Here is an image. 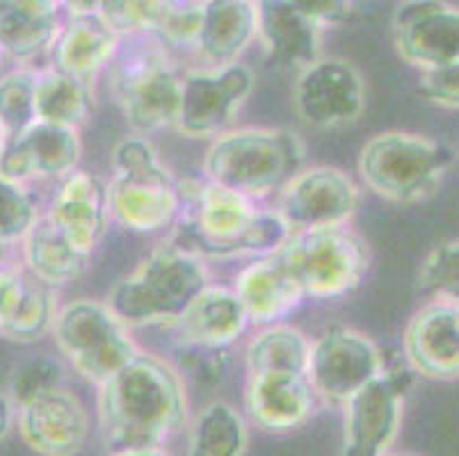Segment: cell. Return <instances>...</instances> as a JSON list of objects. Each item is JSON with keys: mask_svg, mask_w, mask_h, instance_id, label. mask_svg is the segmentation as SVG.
<instances>
[{"mask_svg": "<svg viewBox=\"0 0 459 456\" xmlns=\"http://www.w3.org/2000/svg\"><path fill=\"white\" fill-rule=\"evenodd\" d=\"M186 422L187 392L181 370L156 354L140 351L99 386V426L112 452L165 447Z\"/></svg>", "mask_w": 459, "mask_h": 456, "instance_id": "obj_1", "label": "cell"}, {"mask_svg": "<svg viewBox=\"0 0 459 456\" xmlns=\"http://www.w3.org/2000/svg\"><path fill=\"white\" fill-rule=\"evenodd\" d=\"M178 192L181 212L167 242L206 262L270 256L290 236L277 212L208 178L178 181Z\"/></svg>", "mask_w": 459, "mask_h": 456, "instance_id": "obj_2", "label": "cell"}, {"mask_svg": "<svg viewBox=\"0 0 459 456\" xmlns=\"http://www.w3.org/2000/svg\"><path fill=\"white\" fill-rule=\"evenodd\" d=\"M304 153L299 135L288 128H229L208 144L204 178L258 203L302 169Z\"/></svg>", "mask_w": 459, "mask_h": 456, "instance_id": "obj_3", "label": "cell"}, {"mask_svg": "<svg viewBox=\"0 0 459 456\" xmlns=\"http://www.w3.org/2000/svg\"><path fill=\"white\" fill-rule=\"evenodd\" d=\"M211 286L206 261L165 242L108 292L106 304L128 326H172Z\"/></svg>", "mask_w": 459, "mask_h": 456, "instance_id": "obj_4", "label": "cell"}, {"mask_svg": "<svg viewBox=\"0 0 459 456\" xmlns=\"http://www.w3.org/2000/svg\"><path fill=\"white\" fill-rule=\"evenodd\" d=\"M108 190L112 221L131 233L152 236L172 228L181 212L177 176L147 135L133 133L117 142Z\"/></svg>", "mask_w": 459, "mask_h": 456, "instance_id": "obj_5", "label": "cell"}, {"mask_svg": "<svg viewBox=\"0 0 459 456\" xmlns=\"http://www.w3.org/2000/svg\"><path fill=\"white\" fill-rule=\"evenodd\" d=\"M183 69L172 50L152 37L124 39L110 65V91L137 135L174 128L181 108Z\"/></svg>", "mask_w": 459, "mask_h": 456, "instance_id": "obj_6", "label": "cell"}, {"mask_svg": "<svg viewBox=\"0 0 459 456\" xmlns=\"http://www.w3.org/2000/svg\"><path fill=\"white\" fill-rule=\"evenodd\" d=\"M455 153L441 142L404 131L370 137L359 153V176L379 199L419 203L437 192Z\"/></svg>", "mask_w": 459, "mask_h": 456, "instance_id": "obj_7", "label": "cell"}, {"mask_svg": "<svg viewBox=\"0 0 459 456\" xmlns=\"http://www.w3.org/2000/svg\"><path fill=\"white\" fill-rule=\"evenodd\" d=\"M51 333L66 363L96 388L142 351L133 340L131 326L99 299L66 301Z\"/></svg>", "mask_w": 459, "mask_h": 456, "instance_id": "obj_8", "label": "cell"}, {"mask_svg": "<svg viewBox=\"0 0 459 456\" xmlns=\"http://www.w3.org/2000/svg\"><path fill=\"white\" fill-rule=\"evenodd\" d=\"M277 254L311 299H336L352 292L373 261L366 237L348 226L290 233Z\"/></svg>", "mask_w": 459, "mask_h": 456, "instance_id": "obj_9", "label": "cell"}, {"mask_svg": "<svg viewBox=\"0 0 459 456\" xmlns=\"http://www.w3.org/2000/svg\"><path fill=\"white\" fill-rule=\"evenodd\" d=\"M254 87L256 73L243 62L183 71L181 108L174 128L190 140L222 135L243 110Z\"/></svg>", "mask_w": 459, "mask_h": 456, "instance_id": "obj_10", "label": "cell"}, {"mask_svg": "<svg viewBox=\"0 0 459 456\" xmlns=\"http://www.w3.org/2000/svg\"><path fill=\"white\" fill-rule=\"evenodd\" d=\"M411 367H384L345 401L343 456H386L403 426Z\"/></svg>", "mask_w": 459, "mask_h": 456, "instance_id": "obj_11", "label": "cell"}, {"mask_svg": "<svg viewBox=\"0 0 459 456\" xmlns=\"http://www.w3.org/2000/svg\"><path fill=\"white\" fill-rule=\"evenodd\" d=\"M361 206V190L352 176L329 165L302 167L277 192L274 212L290 233L348 226Z\"/></svg>", "mask_w": 459, "mask_h": 456, "instance_id": "obj_12", "label": "cell"}, {"mask_svg": "<svg viewBox=\"0 0 459 456\" xmlns=\"http://www.w3.org/2000/svg\"><path fill=\"white\" fill-rule=\"evenodd\" d=\"M386 367L384 354L366 333L332 326L311 342L307 376L325 404L343 407L357 391Z\"/></svg>", "mask_w": 459, "mask_h": 456, "instance_id": "obj_13", "label": "cell"}, {"mask_svg": "<svg viewBox=\"0 0 459 456\" xmlns=\"http://www.w3.org/2000/svg\"><path fill=\"white\" fill-rule=\"evenodd\" d=\"M293 108L299 119L318 131L357 124L366 110V82L343 57H318L298 73Z\"/></svg>", "mask_w": 459, "mask_h": 456, "instance_id": "obj_14", "label": "cell"}, {"mask_svg": "<svg viewBox=\"0 0 459 456\" xmlns=\"http://www.w3.org/2000/svg\"><path fill=\"white\" fill-rule=\"evenodd\" d=\"M82 142L78 128L35 121L26 131L7 137L0 156V174L30 187L32 183L57 181L78 169Z\"/></svg>", "mask_w": 459, "mask_h": 456, "instance_id": "obj_15", "label": "cell"}, {"mask_svg": "<svg viewBox=\"0 0 459 456\" xmlns=\"http://www.w3.org/2000/svg\"><path fill=\"white\" fill-rule=\"evenodd\" d=\"M398 56L420 71L459 62V7L441 0H404L394 16Z\"/></svg>", "mask_w": 459, "mask_h": 456, "instance_id": "obj_16", "label": "cell"}, {"mask_svg": "<svg viewBox=\"0 0 459 456\" xmlns=\"http://www.w3.org/2000/svg\"><path fill=\"white\" fill-rule=\"evenodd\" d=\"M21 441L41 456H76L90 438V413L76 392L53 388L16 409Z\"/></svg>", "mask_w": 459, "mask_h": 456, "instance_id": "obj_17", "label": "cell"}, {"mask_svg": "<svg viewBox=\"0 0 459 456\" xmlns=\"http://www.w3.org/2000/svg\"><path fill=\"white\" fill-rule=\"evenodd\" d=\"M44 217L85 254H94L112 221L108 181L76 169L57 183Z\"/></svg>", "mask_w": 459, "mask_h": 456, "instance_id": "obj_18", "label": "cell"}, {"mask_svg": "<svg viewBox=\"0 0 459 456\" xmlns=\"http://www.w3.org/2000/svg\"><path fill=\"white\" fill-rule=\"evenodd\" d=\"M403 354L414 374L434 382L459 379V304L420 306L404 326Z\"/></svg>", "mask_w": 459, "mask_h": 456, "instance_id": "obj_19", "label": "cell"}, {"mask_svg": "<svg viewBox=\"0 0 459 456\" xmlns=\"http://www.w3.org/2000/svg\"><path fill=\"white\" fill-rule=\"evenodd\" d=\"M318 397L304 372L247 374L245 411L252 425L270 434L293 432L316 413Z\"/></svg>", "mask_w": 459, "mask_h": 456, "instance_id": "obj_20", "label": "cell"}, {"mask_svg": "<svg viewBox=\"0 0 459 456\" xmlns=\"http://www.w3.org/2000/svg\"><path fill=\"white\" fill-rule=\"evenodd\" d=\"M256 39L273 69L299 73L320 57L323 28L290 0H256Z\"/></svg>", "mask_w": 459, "mask_h": 456, "instance_id": "obj_21", "label": "cell"}, {"mask_svg": "<svg viewBox=\"0 0 459 456\" xmlns=\"http://www.w3.org/2000/svg\"><path fill=\"white\" fill-rule=\"evenodd\" d=\"M231 288L247 313L249 324L256 326L283 320L307 299L299 281L277 251L254 258V262L238 271Z\"/></svg>", "mask_w": 459, "mask_h": 456, "instance_id": "obj_22", "label": "cell"}, {"mask_svg": "<svg viewBox=\"0 0 459 456\" xmlns=\"http://www.w3.org/2000/svg\"><path fill=\"white\" fill-rule=\"evenodd\" d=\"M249 326L247 313L233 288L208 286L172 324L183 347L227 349Z\"/></svg>", "mask_w": 459, "mask_h": 456, "instance_id": "obj_23", "label": "cell"}, {"mask_svg": "<svg viewBox=\"0 0 459 456\" xmlns=\"http://www.w3.org/2000/svg\"><path fill=\"white\" fill-rule=\"evenodd\" d=\"M65 21L57 0H0V50L7 60L32 66L51 53Z\"/></svg>", "mask_w": 459, "mask_h": 456, "instance_id": "obj_24", "label": "cell"}, {"mask_svg": "<svg viewBox=\"0 0 459 456\" xmlns=\"http://www.w3.org/2000/svg\"><path fill=\"white\" fill-rule=\"evenodd\" d=\"M256 39V0H202L195 50L208 66L240 62Z\"/></svg>", "mask_w": 459, "mask_h": 456, "instance_id": "obj_25", "label": "cell"}, {"mask_svg": "<svg viewBox=\"0 0 459 456\" xmlns=\"http://www.w3.org/2000/svg\"><path fill=\"white\" fill-rule=\"evenodd\" d=\"M119 48L122 39L103 23L101 16H71L62 25L48 56L57 71L94 82L96 75L110 69Z\"/></svg>", "mask_w": 459, "mask_h": 456, "instance_id": "obj_26", "label": "cell"}, {"mask_svg": "<svg viewBox=\"0 0 459 456\" xmlns=\"http://www.w3.org/2000/svg\"><path fill=\"white\" fill-rule=\"evenodd\" d=\"M19 254L23 270L35 281L44 283L53 290L81 279L91 262V254L78 249L44 215L37 219V224L26 233V237L19 242Z\"/></svg>", "mask_w": 459, "mask_h": 456, "instance_id": "obj_27", "label": "cell"}, {"mask_svg": "<svg viewBox=\"0 0 459 456\" xmlns=\"http://www.w3.org/2000/svg\"><path fill=\"white\" fill-rule=\"evenodd\" d=\"M91 82L76 75L57 71L56 66H41L35 78V115L37 121L53 125L78 128L91 115Z\"/></svg>", "mask_w": 459, "mask_h": 456, "instance_id": "obj_28", "label": "cell"}, {"mask_svg": "<svg viewBox=\"0 0 459 456\" xmlns=\"http://www.w3.org/2000/svg\"><path fill=\"white\" fill-rule=\"evenodd\" d=\"M247 445V420L229 401L206 404L187 426L186 456H245Z\"/></svg>", "mask_w": 459, "mask_h": 456, "instance_id": "obj_29", "label": "cell"}, {"mask_svg": "<svg viewBox=\"0 0 459 456\" xmlns=\"http://www.w3.org/2000/svg\"><path fill=\"white\" fill-rule=\"evenodd\" d=\"M311 340L293 324L263 326L245 347L247 374L256 372H304L307 374Z\"/></svg>", "mask_w": 459, "mask_h": 456, "instance_id": "obj_30", "label": "cell"}, {"mask_svg": "<svg viewBox=\"0 0 459 456\" xmlns=\"http://www.w3.org/2000/svg\"><path fill=\"white\" fill-rule=\"evenodd\" d=\"M177 0H101L99 16L119 39H158Z\"/></svg>", "mask_w": 459, "mask_h": 456, "instance_id": "obj_31", "label": "cell"}, {"mask_svg": "<svg viewBox=\"0 0 459 456\" xmlns=\"http://www.w3.org/2000/svg\"><path fill=\"white\" fill-rule=\"evenodd\" d=\"M35 66H14L0 73V128L5 137L26 131L35 115Z\"/></svg>", "mask_w": 459, "mask_h": 456, "instance_id": "obj_32", "label": "cell"}, {"mask_svg": "<svg viewBox=\"0 0 459 456\" xmlns=\"http://www.w3.org/2000/svg\"><path fill=\"white\" fill-rule=\"evenodd\" d=\"M57 311H60L57 292L32 279V286L28 290L26 301H23V306H21L14 322L7 326V331L3 333V338L10 342H19V345L39 342L41 338H46L53 331Z\"/></svg>", "mask_w": 459, "mask_h": 456, "instance_id": "obj_33", "label": "cell"}, {"mask_svg": "<svg viewBox=\"0 0 459 456\" xmlns=\"http://www.w3.org/2000/svg\"><path fill=\"white\" fill-rule=\"evenodd\" d=\"M416 288L429 301L459 304V240L434 246L419 270Z\"/></svg>", "mask_w": 459, "mask_h": 456, "instance_id": "obj_34", "label": "cell"}, {"mask_svg": "<svg viewBox=\"0 0 459 456\" xmlns=\"http://www.w3.org/2000/svg\"><path fill=\"white\" fill-rule=\"evenodd\" d=\"M41 215L44 212L30 187L0 174V237L19 246Z\"/></svg>", "mask_w": 459, "mask_h": 456, "instance_id": "obj_35", "label": "cell"}, {"mask_svg": "<svg viewBox=\"0 0 459 456\" xmlns=\"http://www.w3.org/2000/svg\"><path fill=\"white\" fill-rule=\"evenodd\" d=\"M65 386V370L60 361L51 354H37L28 357L12 370L10 376V392L14 407H23L26 401L53 391V388Z\"/></svg>", "mask_w": 459, "mask_h": 456, "instance_id": "obj_36", "label": "cell"}, {"mask_svg": "<svg viewBox=\"0 0 459 456\" xmlns=\"http://www.w3.org/2000/svg\"><path fill=\"white\" fill-rule=\"evenodd\" d=\"M32 286V276L19 265L0 267V338L7 326L19 315L28 290Z\"/></svg>", "mask_w": 459, "mask_h": 456, "instance_id": "obj_37", "label": "cell"}, {"mask_svg": "<svg viewBox=\"0 0 459 456\" xmlns=\"http://www.w3.org/2000/svg\"><path fill=\"white\" fill-rule=\"evenodd\" d=\"M419 94L441 108H459V62L441 69L423 71Z\"/></svg>", "mask_w": 459, "mask_h": 456, "instance_id": "obj_38", "label": "cell"}, {"mask_svg": "<svg viewBox=\"0 0 459 456\" xmlns=\"http://www.w3.org/2000/svg\"><path fill=\"white\" fill-rule=\"evenodd\" d=\"M298 10L311 16L320 28L343 23L350 16V0H290Z\"/></svg>", "mask_w": 459, "mask_h": 456, "instance_id": "obj_39", "label": "cell"}, {"mask_svg": "<svg viewBox=\"0 0 459 456\" xmlns=\"http://www.w3.org/2000/svg\"><path fill=\"white\" fill-rule=\"evenodd\" d=\"M57 5L62 7L66 19H71V16L99 14L101 0H57Z\"/></svg>", "mask_w": 459, "mask_h": 456, "instance_id": "obj_40", "label": "cell"}, {"mask_svg": "<svg viewBox=\"0 0 459 456\" xmlns=\"http://www.w3.org/2000/svg\"><path fill=\"white\" fill-rule=\"evenodd\" d=\"M14 425H16L14 401H12L10 395L0 392V441H3V438H7V434L14 429Z\"/></svg>", "mask_w": 459, "mask_h": 456, "instance_id": "obj_41", "label": "cell"}, {"mask_svg": "<svg viewBox=\"0 0 459 456\" xmlns=\"http://www.w3.org/2000/svg\"><path fill=\"white\" fill-rule=\"evenodd\" d=\"M110 456H169L165 452V447H152V450H122L112 452Z\"/></svg>", "mask_w": 459, "mask_h": 456, "instance_id": "obj_42", "label": "cell"}, {"mask_svg": "<svg viewBox=\"0 0 459 456\" xmlns=\"http://www.w3.org/2000/svg\"><path fill=\"white\" fill-rule=\"evenodd\" d=\"M14 246L10 240H5V237H0V267L5 265H12V254H14Z\"/></svg>", "mask_w": 459, "mask_h": 456, "instance_id": "obj_43", "label": "cell"}, {"mask_svg": "<svg viewBox=\"0 0 459 456\" xmlns=\"http://www.w3.org/2000/svg\"><path fill=\"white\" fill-rule=\"evenodd\" d=\"M5 133H3V128H0V156H3V146H5Z\"/></svg>", "mask_w": 459, "mask_h": 456, "instance_id": "obj_44", "label": "cell"}, {"mask_svg": "<svg viewBox=\"0 0 459 456\" xmlns=\"http://www.w3.org/2000/svg\"><path fill=\"white\" fill-rule=\"evenodd\" d=\"M7 57H5V53H3V50H0V66H3V62H5Z\"/></svg>", "mask_w": 459, "mask_h": 456, "instance_id": "obj_45", "label": "cell"}, {"mask_svg": "<svg viewBox=\"0 0 459 456\" xmlns=\"http://www.w3.org/2000/svg\"><path fill=\"white\" fill-rule=\"evenodd\" d=\"M386 456H394V454H386ZM395 456H416V454H395Z\"/></svg>", "mask_w": 459, "mask_h": 456, "instance_id": "obj_46", "label": "cell"}]
</instances>
